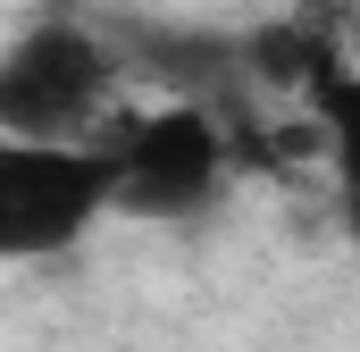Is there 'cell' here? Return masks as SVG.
Here are the masks:
<instances>
[{
    "label": "cell",
    "instance_id": "obj_1",
    "mask_svg": "<svg viewBox=\"0 0 360 352\" xmlns=\"http://www.w3.org/2000/svg\"><path fill=\"white\" fill-rule=\"evenodd\" d=\"M101 143L117 168V218L134 227H193L235 176L226 109L201 92H176L160 109H117Z\"/></svg>",
    "mask_w": 360,
    "mask_h": 352
},
{
    "label": "cell",
    "instance_id": "obj_2",
    "mask_svg": "<svg viewBox=\"0 0 360 352\" xmlns=\"http://www.w3.org/2000/svg\"><path fill=\"white\" fill-rule=\"evenodd\" d=\"M109 101H117V51L84 17H34L0 59V134L92 143L117 118Z\"/></svg>",
    "mask_w": 360,
    "mask_h": 352
},
{
    "label": "cell",
    "instance_id": "obj_3",
    "mask_svg": "<svg viewBox=\"0 0 360 352\" xmlns=\"http://www.w3.org/2000/svg\"><path fill=\"white\" fill-rule=\"evenodd\" d=\"M101 218H117L109 143H25L0 134V252L8 260H59Z\"/></svg>",
    "mask_w": 360,
    "mask_h": 352
},
{
    "label": "cell",
    "instance_id": "obj_4",
    "mask_svg": "<svg viewBox=\"0 0 360 352\" xmlns=\"http://www.w3.org/2000/svg\"><path fill=\"white\" fill-rule=\"evenodd\" d=\"M310 101H319V126H327V151H335V218H344V235L360 244V76L327 51L319 68H310Z\"/></svg>",
    "mask_w": 360,
    "mask_h": 352
}]
</instances>
